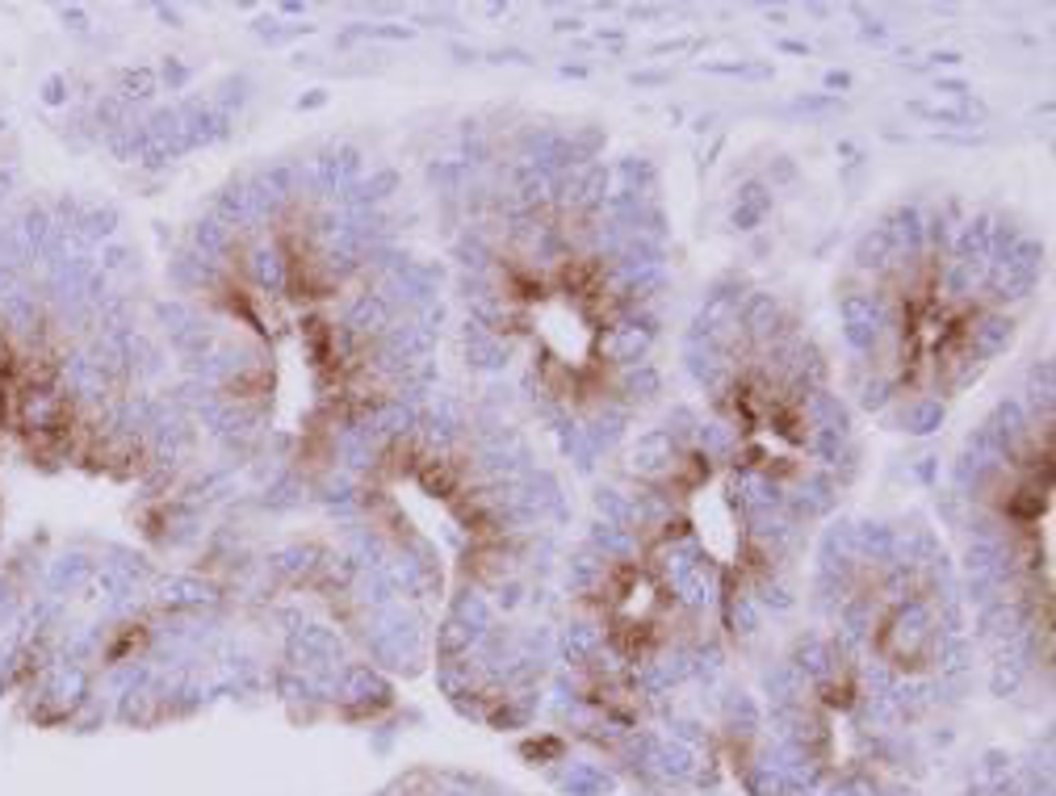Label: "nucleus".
Masks as SVG:
<instances>
[{
    "instance_id": "f257e3e1",
    "label": "nucleus",
    "mask_w": 1056,
    "mask_h": 796,
    "mask_svg": "<svg viewBox=\"0 0 1056 796\" xmlns=\"http://www.w3.org/2000/svg\"><path fill=\"white\" fill-rule=\"evenodd\" d=\"M838 315H843V336H847L851 348H859V353L877 348L885 311H880V302L872 294H843L838 298Z\"/></svg>"
},
{
    "instance_id": "f03ea898",
    "label": "nucleus",
    "mask_w": 1056,
    "mask_h": 796,
    "mask_svg": "<svg viewBox=\"0 0 1056 796\" xmlns=\"http://www.w3.org/2000/svg\"><path fill=\"white\" fill-rule=\"evenodd\" d=\"M650 344H655V323L650 318H625V323H613L599 336V353L617 360V365H641Z\"/></svg>"
},
{
    "instance_id": "7ed1b4c3",
    "label": "nucleus",
    "mask_w": 1056,
    "mask_h": 796,
    "mask_svg": "<svg viewBox=\"0 0 1056 796\" xmlns=\"http://www.w3.org/2000/svg\"><path fill=\"white\" fill-rule=\"evenodd\" d=\"M676 465H679V449L671 432H646V437H638V444L629 449V474L646 478V482L671 478Z\"/></svg>"
},
{
    "instance_id": "20e7f679",
    "label": "nucleus",
    "mask_w": 1056,
    "mask_h": 796,
    "mask_svg": "<svg viewBox=\"0 0 1056 796\" xmlns=\"http://www.w3.org/2000/svg\"><path fill=\"white\" fill-rule=\"evenodd\" d=\"M880 235L889 239L897 256L914 260L927 243V219L918 214V206H897V210H889V219L880 222Z\"/></svg>"
},
{
    "instance_id": "39448f33",
    "label": "nucleus",
    "mask_w": 1056,
    "mask_h": 796,
    "mask_svg": "<svg viewBox=\"0 0 1056 796\" xmlns=\"http://www.w3.org/2000/svg\"><path fill=\"white\" fill-rule=\"evenodd\" d=\"M780 327H784V323H780V302L772 298V294L742 298V332H746V336H755L759 344H772V339L784 336Z\"/></svg>"
},
{
    "instance_id": "423d86ee",
    "label": "nucleus",
    "mask_w": 1056,
    "mask_h": 796,
    "mask_svg": "<svg viewBox=\"0 0 1056 796\" xmlns=\"http://www.w3.org/2000/svg\"><path fill=\"white\" fill-rule=\"evenodd\" d=\"M1011 336H1015V323L1006 315H997V311H985L973 323V332H969V348L976 353V360H990L1011 344Z\"/></svg>"
},
{
    "instance_id": "0eeeda50",
    "label": "nucleus",
    "mask_w": 1056,
    "mask_h": 796,
    "mask_svg": "<svg viewBox=\"0 0 1056 796\" xmlns=\"http://www.w3.org/2000/svg\"><path fill=\"white\" fill-rule=\"evenodd\" d=\"M676 587V596L688 604V608H709L713 599H718V591H721V578H718V570L709 566V562H697L692 570H683V575L671 583Z\"/></svg>"
},
{
    "instance_id": "6e6552de",
    "label": "nucleus",
    "mask_w": 1056,
    "mask_h": 796,
    "mask_svg": "<svg viewBox=\"0 0 1056 796\" xmlns=\"http://www.w3.org/2000/svg\"><path fill=\"white\" fill-rule=\"evenodd\" d=\"M767 210H772V189L763 180H746L734 201V227L738 231H755L759 222L767 219Z\"/></svg>"
},
{
    "instance_id": "1a4fd4ad",
    "label": "nucleus",
    "mask_w": 1056,
    "mask_h": 796,
    "mask_svg": "<svg viewBox=\"0 0 1056 796\" xmlns=\"http://www.w3.org/2000/svg\"><path fill=\"white\" fill-rule=\"evenodd\" d=\"M835 646L830 641H817V637H809V641H801L797 646V675H809V679H830L835 675Z\"/></svg>"
},
{
    "instance_id": "9d476101",
    "label": "nucleus",
    "mask_w": 1056,
    "mask_h": 796,
    "mask_svg": "<svg viewBox=\"0 0 1056 796\" xmlns=\"http://www.w3.org/2000/svg\"><path fill=\"white\" fill-rule=\"evenodd\" d=\"M592 549H596L604 562H613V557H629L634 549H638V533L596 520V524H592Z\"/></svg>"
},
{
    "instance_id": "9b49d317",
    "label": "nucleus",
    "mask_w": 1056,
    "mask_h": 796,
    "mask_svg": "<svg viewBox=\"0 0 1056 796\" xmlns=\"http://www.w3.org/2000/svg\"><path fill=\"white\" fill-rule=\"evenodd\" d=\"M901 428H906L910 437H931V432H939V428H943V402H935V398L910 402V407L901 411Z\"/></svg>"
},
{
    "instance_id": "f8f14e48",
    "label": "nucleus",
    "mask_w": 1056,
    "mask_h": 796,
    "mask_svg": "<svg viewBox=\"0 0 1056 796\" xmlns=\"http://www.w3.org/2000/svg\"><path fill=\"white\" fill-rule=\"evenodd\" d=\"M599 646H604V633H599L596 625H571V629L562 633V654L571 658V662H592V658L599 654Z\"/></svg>"
},
{
    "instance_id": "ddd939ff",
    "label": "nucleus",
    "mask_w": 1056,
    "mask_h": 796,
    "mask_svg": "<svg viewBox=\"0 0 1056 796\" xmlns=\"http://www.w3.org/2000/svg\"><path fill=\"white\" fill-rule=\"evenodd\" d=\"M889 260H893V248H889V239L877 231H868V235L856 243V264L859 269H872V273H885L889 269Z\"/></svg>"
},
{
    "instance_id": "4468645a",
    "label": "nucleus",
    "mask_w": 1056,
    "mask_h": 796,
    "mask_svg": "<svg viewBox=\"0 0 1056 796\" xmlns=\"http://www.w3.org/2000/svg\"><path fill=\"white\" fill-rule=\"evenodd\" d=\"M1053 395H1056V390H1053V365L1044 360V365H1036V369L1027 374V407H1032L1036 416L1044 411V419H1048V416H1053Z\"/></svg>"
},
{
    "instance_id": "2eb2a0df",
    "label": "nucleus",
    "mask_w": 1056,
    "mask_h": 796,
    "mask_svg": "<svg viewBox=\"0 0 1056 796\" xmlns=\"http://www.w3.org/2000/svg\"><path fill=\"white\" fill-rule=\"evenodd\" d=\"M562 788L571 796H599L613 788V779L604 776L599 767H571V776L562 779Z\"/></svg>"
},
{
    "instance_id": "dca6fc26",
    "label": "nucleus",
    "mask_w": 1056,
    "mask_h": 796,
    "mask_svg": "<svg viewBox=\"0 0 1056 796\" xmlns=\"http://www.w3.org/2000/svg\"><path fill=\"white\" fill-rule=\"evenodd\" d=\"M738 432L730 423H700L697 428V444L704 449V458H725L734 449Z\"/></svg>"
},
{
    "instance_id": "f3484780",
    "label": "nucleus",
    "mask_w": 1056,
    "mask_h": 796,
    "mask_svg": "<svg viewBox=\"0 0 1056 796\" xmlns=\"http://www.w3.org/2000/svg\"><path fill=\"white\" fill-rule=\"evenodd\" d=\"M596 583H604V557H599L596 549L571 557V587H575V591H592Z\"/></svg>"
},
{
    "instance_id": "a211bd4d",
    "label": "nucleus",
    "mask_w": 1056,
    "mask_h": 796,
    "mask_svg": "<svg viewBox=\"0 0 1056 796\" xmlns=\"http://www.w3.org/2000/svg\"><path fill=\"white\" fill-rule=\"evenodd\" d=\"M751 793L755 796H793V779L784 776L780 767L763 763L755 776H751Z\"/></svg>"
},
{
    "instance_id": "6ab92c4d",
    "label": "nucleus",
    "mask_w": 1056,
    "mask_h": 796,
    "mask_svg": "<svg viewBox=\"0 0 1056 796\" xmlns=\"http://www.w3.org/2000/svg\"><path fill=\"white\" fill-rule=\"evenodd\" d=\"M458 625H466L470 633H487L491 629V608L482 596H461L458 599Z\"/></svg>"
},
{
    "instance_id": "aec40b11",
    "label": "nucleus",
    "mask_w": 1056,
    "mask_h": 796,
    "mask_svg": "<svg viewBox=\"0 0 1056 796\" xmlns=\"http://www.w3.org/2000/svg\"><path fill=\"white\" fill-rule=\"evenodd\" d=\"M658 390H662V378H658L655 369L641 360V365H629V374H625V395L634 398H655Z\"/></svg>"
},
{
    "instance_id": "412c9836",
    "label": "nucleus",
    "mask_w": 1056,
    "mask_h": 796,
    "mask_svg": "<svg viewBox=\"0 0 1056 796\" xmlns=\"http://www.w3.org/2000/svg\"><path fill=\"white\" fill-rule=\"evenodd\" d=\"M344 692H348L353 700H369V696L381 700V696H386V683H381L378 675H369V671L360 667V671H348V683H344Z\"/></svg>"
},
{
    "instance_id": "4be33fe9",
    "label": "nucleus",
    "mask_w": 1056,
    "mask_h": 796,
    "mask_svg": "<svg viewBox=\"0 0 1056 796\" xmlns=\"http://www.w3.org/2000/svg\"><path fill=\"white\" fill-rule=\"evenodd\" d=\"M1018 679H1023V662H1015V658H1002L997 654L994 662V692L997 696H1006V692H1015Z\"/></svg>"
},
{
    "instance_id": "5701e85b",
    "label": "nucleus",
    "mask_w": 1056,
    "mask_h": 796,
    "mask_svg": "<svg viewBox=\"0 0 1056 796\" xmlns=\"http://www.w3.org/2000/svg\"><path fill=\"white\" fill-rule=\"evenodd\" d=\"M709 72H718V76H751V80H763L772 76V67L767 63H704Z\"/></svg>"
},
{
    "instance_id": "b1692460",
    "label": "nucleus",
    "mask_w": 1056,
    "mask_h": 796,
    "mask_svg": "<svg viewBox=\"0 0 1056 796\" xmlns=\"http://www.w3.org/2000/svg\"><path fill=\"white\" fill-rule=\"evenodd\" d=\"M730 617H734V625H742V633H755L759 617H755V608H751V599L746 596H738L734 604H730Z\"/></svg>"
},
{
    "instance_id": "393cba45",
    "label": "nucleus",
    "mask_w": 1056,
    "mask_h": 796,
    "mask_svg": "<svg viewBox=\"0 0 1056 796\" xmlns=\"http://www.w3.org/2000/svg\"><path fill=\"white\" fill-rule=\"evenodd\" d=\"M859 402H864L868 411H880V407L889 402V381L872 378V381H868V386H864V395H859Z\"/></svg>"
},
{
    "instance_id": "a878e982",
    "label": "nucleus",
    "mask_w": 1056,
    "mask_h": 796,
    "mask_svg": "<svg viewBox=\"0 0 1056 796\" xmlns=\"http://www.w3.org/2000/svg\"><path fill=\"white\" fill-rule=\"evenodd\" d=\"M793 109H809V114L838 109V97H835V93H826V97H797V101H793Z\"/></svg>"
},
{
    "instance_id": "bb28decb",
    "label": "nucleus",
    "mask_w": 1056,
    "mask_h": 796,
    "mask_svg": "<svg viewBox=\"0 0 1056 796\" xmlns=\"http://www.w3.org/2000/svg\"><path fill=\"white\" fill-rule=\"evenodd\" d=\"M763 604H776V608H793V596H788L784 587H772V583H767V587H763Z\"/></svg>"
},
{
    "instance_id": "cd10ccee",
    "label": "nucleus",
    "mask_w": 1056,
    "mask_h": 796,
    "mask_svg": "<svg viewBox=\"0 0 1056 796\" xmlns=\"http://www.w3.org/2000/svg\"><path fill=\"white\" fill-rule=\"evenodd\" d=\"M826 88H851V76H847V72H830V76H826Z\"/></svg>"
},
{
    "instance_id": "c85d7f7f",
    "label": "nucleus",
    "mask_w": 1056,
    "mask_h": 796,
    "mask_svg": "<svg viewBox=\"0 0 1056 796\" xmlns=\"http://www.w3.org/2000/svg\"><path fill=\"white\" fill-rule=\"evenodd\" d=\"M830 796H856V793H851V788H835Z\"/></svg>"
}]
</instances>
